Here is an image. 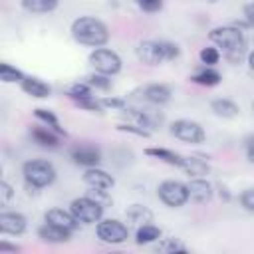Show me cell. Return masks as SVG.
Returning a JSON list of instances; mask_svg holds the SVG:
<instances>
[{
	"mask_svg": "<svg viewBox=\"0 0 254 254\" xmlns=\"http://www.w3.org/2000/svg\"><path fill=\"white\" fill-rule=\"evenodd\" d=\"M117 129H119V131H125V133L139 135V137H149V135H151L149 129H145V127H141V125H137V123H121V125H117Z\"/></svg>",
	"mask_w": 254,
	"mask_h": 254,
	"instance_id": "4dcf8cb0",
	"label": "cell"
},
{
	"mask_svg": "<svg viewBox=\"0 0 254 254\" xmlns=\"http://www.w3.org/2000/svg\"><path fill=\"white\" fill-rule=\"evenodd\" d=\"M246 147H248V149H254V135H250V137L246 139Z\"/></svg>",
	"mask_w": 254,
	"mask_h": 254,
	"instance_id": "ab89813d",
	"label": "cell"
},
{
	"mask_svg": "<svg viewBox=\"0 0 254 254\" xmlns=\"http://www.w3.org/2000/svg\"><path fill=\"white\" fill-rule=\"evenodd\" d=\"M159 250L161 252H187V248L181 244V242H177L175 238H165L161 244H159Z\"/></svg>",
	"mask_w": 254,
	"mask_h": 254,
	"instance_id": "1f68e13d",
	"label": "cell"
},
{
	"mask_svg": "<svg viewBox=\"0 0 254 254\" xmlns=\"http://www.w3.org/2000/svg\"><path fill=\"white\" fill-rule=\"evenodd\" d=\"M0 230L4 234H22L26 230V218L20 212H2L0 214Z\"/></svg>",
	"mask_w": 254,
	"mask_h": 254,
	"instance_id": "7c38bea8",
	"label": "cell"
},
{
	"mask_svg": "<svg viewBox=\"0 0 254 254\" xmlns=\"http://www.w3.org/2000/svg\"><path fill=\"white\" fill-rule=\"evenodd\" d=\"M69 212L83 224H91V222H99L101 220V214H103V204L89 198L87 194L81 196V198H75L71 200L69 204Z\"/></svg>",
	"mask_w": 254,
	"mask_h": 254,
	"instance_id": "5b68a950",
	"label": "cell"
},
{
	"mask_svg": "<svg viewBox=\"0 0 254 254\" xmlns=\"http://www.w3.org/2000/svg\"><path fill=\"white\" fill-rule=\"evenodd\" d=\"M99 103H101V107H111V109H123L125 107V101L117 99V97H101Z\"/></svg>",
	"mask_w": 254,
	"mask_h": 254,
	"instance_id": "d590c367",
	"label": "cell"
},
{
	"mask_svg": "<svg viewBox=\"0 0 254 254\" xmlns=\"http://www.w3.org/2000/svg\"><path fill=\"white\" fill-rule=\"evenodd\" d=\"M248 159L254 163V149H248Z\"/></svg>",
	"mask_w": 254,
	"mask_h": 254,
	"instance_id": "b9f144b4",
	"label": "cell"
},
{
	"mask_svg": "<svg viewBox=\"0 0 254 254\" xmlns=\"http://www.w3.org/2000/svg\"><path fill=\"white\" fill-rule=\"evenodd\" d=\"M26 75L20 71V69H16V67H12L10 64H0V79L4 81V83H14V81H22Z\"/></svg>",
	"mask_w": 254,
	"mask_h": 254,
	"instance_id": "4316f807",
	"label": "cell"
},
{
	"mask_svg": "<svg viewBox=\"0 0 254 254\" xmlns=\"http://www.w3.org/2000/svg\"><path fill=\"white\" fill-rule=\"evenodd\" d=\"M244 16H246V20L254 26V2H250V4L244 6Z\"/></svg>",
	"mask_w": 254,
	"mask_h": 254,
	"instance_id": "74e56055",
	"label": "cell"
},
{
	"mask_svg": "<svg viewBox=\"0 0 254 254\" xmlns=\"http://www.w3.org/2000/svg\"><path fill=\"white\" fill-rule=\"evenodd\" d=\"M143 12H159L163 8V0H137Z\"/></svg>",
	"mask_w": 254,
	"mask_h": 254,
	"instance_id": "836d02e7",
	"label": "cell"
},
{
	"mask_svg": "<svg viewBox=\"0 0 254 254\" xmlns=\"http://www.w3.org/2000/svg\"><path fill=\"white\" fill-rule=\"evenodd\" d=\"M58 135L60 133H56L52 127H34L32 129V137L36 139V143H40L42 147H50V149H54V147H58Z\"/></svg>",
	"mask_w": 254,
	"mask_h": 254,
	"instance_id": "d6986e66",
	"label": "cell"
},
{
	"mask_svg": "<svg viewBox=\"0 0 254 254\" xmlns=\"http://www.w3.org/2000/svg\"><path fill=\"white\" fill-rule=\"evenodd\" d=\"M20 248L16 246V244H8V242H0V254H4V252H18Z\"/></svg>",
	"mask_w": 254,
	"mask_h": 254,
	"instance_id": "f35d334b",
	"label": "cell"
},
{
	"mask_svg": "<svg viewBox=\"0 0 254 254\" xmlns=\"http://www.w3.org/2000/svg\"><path fill=\"white\" fill-rule=\"evenodd\" d=\"M83 183L89 187V189H111L115 185V179L103 171V169H97V167H87V171L83 173Z\"/></svg>",
	"mask_w": 254,
	"mask_h": 254,
	"instance_id": "30bf717a",
	"label": "cell"
},
{
	"mask_svg": "<svg viewBox=\"0 0 254 254\" xmlns=\"http://www.w3.org/2000/svg\"><path fill=\"white\" fill-rule=\"evenodd\" d=\"M208 2H218V0H208Z\"/></svg>",
	"mask_w": 254,
	"mask_h": 254,
	"instance_id": "7bdbcfd3",
	"label": "cell"
},
{
	"mask_svg": "<svg viewBox=\"0 0 254 254\" xmlns=\"http://www.w3.org/2000/svg\"><path fill=\"white\" fill-rule=\"evenodd\" d=\"M210 109L214 111V115H218V117H226V119H230V117H234V115L238 113V105H236L234 101H230V99H224V97L212 99Z\"/></svg>",
	"mask_w": 254,
	"mask_h": 254,
	"instance_id": "44dd1931",
	"label": "cell"
},
{
	"mask_svg": "<svg viewBox=\"0 0 254 254\" xmlns=\"http://www.w3.org/2000/svg\"><path fill=\"white\" fill-rule=\"evenodd\" d=\"M34 115L40 119V121H44L48 127H52L56 133H60V135H65V131L60 127V121H58V117L52 113V111H48V109H42V107H38L36 111H34Z\"/></svg>",
	"mask_w": 254,
	"mask_h": 254,
	"instance_id": "484cf974",
	"label": "cell"
},
{
	"mask_svg": "<svg viewBox=\"0 0 254 254\" xmlns=\"http://www.w3.org/2000/svg\"><path fill=\"white\" fill-rule=\"evenodd\" d=\"M240 202L242 206H246L248 210H254V189H248L240 194Z\"/></svg>",
	"mask_w": 254,
	"mask_h": 254,
	"instance_id": "8d00e7d4",
	"label": "cell"
},
{
	"mask_svg": "<svg viewBox=\"0 0 254 254\" xmlns=\"http://www.w3.org/2000/svg\"><path fill=\"white\" fill-rule=\"evenodd\" d=\"M145 153H147L149 157H155V159L165 161V163L175 165V167H181V165H183V159H185V157H181L179 153L169 151V149H163V147H149Z\"/></svg>",
	"mask_w": 254,
	"mask_h": 254,
	"instance_id": "ffe728a7",
	"label": "cell"
},
{
	"mask_svg": "<svg viewBox=\"0 0 254 254\" xmlns=\"http://www.w3.org/2000/svg\"><path fill=\"white\" fill-rule=\"evenodd\" d=\"M111 75H105V73H93V75H89L87 77V83L91 85V87H97V89H103V91H107L109 87H111V79H109Z\"/></svg>",
	"mask_w": 254,
	"mask_h": 254,
	"instance_id": "f1b7e54d",
	"label": "cell"
},
{
	"mask_svg": "<svg viewBox=\"0 0 254 254\" xmlns=\"http://www.w3.org/2000/svg\"><path fill=\"white\" fill-rule=\"evenodd\" d=\"M67 97H71L75 103L81 101V99L93 97V95H91V85H89V83H73V85L67 89Z\"/></svg>",
	"mask_w": 254,
	"mask_h": 254,
	"instance_id": "83f0119b",
	"label": "cell"
},
{
	"mask_svg": "<svg viewBox=\"0 0 254 254\" xmlns=\"http://www.w3.org/2000/svg\"><path fill=\"white\" fill-rule=\"evenodd\" d=\"M89 64L95 67V71L105 75H115L121 71V58L105 48H97L89 54Z\"/></svg>",
	"mask_w": 254,
	"mask_h": 254,
	"instance_id": "8992f818",
	"label": "cell"
},
{
	"mask_svg": "<svg viewBox=\"0 0 254 254\" xmlns=\"http://www.w3.org/2000/svg\"><path fill=\"white\" fill-rule=\"evenodd\" d=\"M12 196H14L12 187H10L6 181H2V183H0V206H8L10 200H12Z\"/></svg>",
	"mask_w": 254,
	"mask_h": 254,
	"instance_id": "d6a6232c",
	"label": "cell"
},
{
	"mask_svg": "<svg viewBox=\"0 0 254 254\" xmlns=\"http://www.w3.org/2000/svg\"><path fill=\"white\" fill-rule=\"evenodd\" d=\"M218 60H220V54H218L216 48H202L200 50V62L206 64L208 67L214 65V64H218Z\"/></svg>",
	"mask_w": 254,
	"mask_h": 254,
	"instance_id": "f546056e",
	"label": "cell"
},
{
	"mask_svg": "<svg viewBox=\"0 0 254 254\" xmlns=\"http://www.w3.org/2000/svg\"><path fill=\"white\" fill-rule=\"evenodd\" d=\"M177 56H179V48L177 44H171V42L147 40V42H141L137 48V58L147 65H159L167 60H175Z\"/></svg>",
	"mask_w": 254,
	"mask_h": 254,
	"instance_id": "3957f363",
	"label": "cell"
},
{
	"mask_svg": "<svg viewBox=\"0 0 254 254\" xmlns=\"http://www.w3.org/2000/svg\"><path fill=\"white\" fill-rule=\"evenodd\" d=\"M71 36L75 42H79L83 46L99 48L109 40V30L101 20L91 18V16H81V18L73 20Z\"/></svg>",
	"mask_w": 254,
	"mask_h": 254,
	"instance_id": "7a4b0ae2",
	"label": "cell"
},
{
	"mask_svg": "<svg viewBox=\"0 0 254 254\" xmlns=\"http://www.w3.org/2000/svg\"><path fill=\"white\" fill-rule=\"evenodd\" d=\"M87 196L93 198V200H97V202H101V204H105V202L111 200L105 189H91V190H87Z\"/></svg>",
	"mask_w": 254,
	"mask_h": 254,
	"instance_id": "e575fe53",
	"label": "cell"
},
{
	"mask_svg": "<svg viewBox=\"0 0 254 254\" xmlns=\"http://www.w3.org/2000/svg\"><path fill=\"white\" fill-rule=\"evenodd\" d=\"M22 6L34 14H46V12L56 10L58 0H22Z\"/></svg>",
	"mask_w": 254,
	"mask_h": 254,
	"instance_id": "603a6c76",
	"label": "cell"
},
{
	"mask_svg": "<svg viewBox=\"0 0 254 254\" xmlns=\"http://www.w3.org/2000/svg\"><path fill=\"white\" fill-rule=\"evenodd\" d=\"M141 93H143V99L147 103H153V105H163V103L171 101V89L167 85H161V83L145 85L141 89Z\"/></svg>",
	"mask_w": 254,
	"mask_h": 254,
	"instance_id": "4fadbf2b",
	"label": "cell"
},
{
	"mask_svg": "<svg viewBox=\"0 0 254 254\" xmlns=\"http://www.w3.org/2000/svg\"><path fill=\"white\" fill-rule=\"evenodd\" d=\"M22 173H24V179L36 187V189H42V187H48L54 183L56 179V169L52 163L44 161V159H32L28 163H24L22 167Z\"/></svg>",
	"mask_w": 254,
	"mask_h": 254,
	"instance_id": "277c9868",
	"label": "cell"
},
{
	"mask_svg": "<svg viewBox=\"0 0 254 254\" xmlns=\"http://www.w3.org/2000/svg\"><path fill=\"white\" fill-rule=\"evenodd\" d=\"M171 133L177 137V139H181V141H185V143H192V145H196V143H202L204 141V129L200 127V123H196V121H190V119H179V121H175L173 125H171Z\"/></svg>",
	"mask_w": 254,
	"mask_h": 254,
	"instance_id": "ba28073f",
	"label": "cell"
},
{
	"mask_svg": "<svg viewBox=\"0 0 254 254\" xmlns=\"http://www.w3.org/2000/svg\"><path fill=\"white\" fill-rule=\"evenodd\" d=\"M187 189H189V198L192 202L202 204V202H208L212 198V187L204 179H192L187 185Z\"/></svg>",
	"mask_w": 254,
	"mask_h": 254,
	"instance_id": "5bb4252c",
	"label": "cell"
},
{
	"mask_svg": "<svg viewBox=\"0 0 254 254\" xmlns=\"http://www.w3.org/2000/svg\"><path fill=\"white\" fill-rule=\"evenodd\" d=\"M190 79H192L194 83H198V85L212 87V85H218V83H220V73H218L216 69H212V67H206V69L194 73Z\"/></svg>",
	"mask_w": 254,
	"mask_h": 254,
	"instance_id": "cb8c5ba5",
	"label": "cell"
},
{
	"mask_svg": "<svg viewBox=\"0 0 254 254\" xmlns=\"http://www.w3.org/2000/svg\"><path fill=\"white\" fill-rule=\"evenodd\" d=\"M161 238V230L153 224H143L137 228V234H135V240L137 244H149V242H155Z\"/></svg>",
	"mask_w": 254,
	"mask_h": 254,
	"instance_id": "d4e9b609",
	"label": "cell"
},
{
	"mask_svg": "<svg viewBox=\"0 0 254 254\" xmlns=\"http://www.w3.org/2000/svg\"><path fill=\"white\" fill-rule=\"evenodd\" d=\"M125 216H127V220H129L131 224H135L137 228L143 226V224H149V222L153 220V212H151L147 206H143V204H131V206L125 210Z\"/></svg>",
	"mask_w": 254,
	"mask_h": 254,
	"instance_id": "ac0fdd59",
	"label": "cell"
},
{
	"mask_svg": "<svg viewBox=\"0 0 254 254\" xmlns=\"http://www.w3.org/2000/svg\"><path fill=\"white\" fill-rule=\"evenodd\" d=\"M46 222L56 224V226H60V228H65V230L73 232L79 220H77L71 212H65V210H62V208H52V210L46 212Z\"/></svg>",
	"mask_w": 254,
	"mask_h": 254,
	"instance_id": "9a60e30c",
	"label": "cell"
},
{
	"mask_svg": "<svg viewBox=\"0 0 254 254\" xmlns=\"http://www.w3.org/2000/svg\"><path fill=\"white\" fill-rule=\"evenodd\" d=\"M69 234H71L69 230L60 228V226L50 224V222H46L44 226L38 228V236H40L42 240H46V242H65V240L69 238Z\"/></svg>",
	"mask_w": 254,
	"mask_h": 254,
	"instance_id": "e0dca14e",
	"label": "cell"
},
{
	"mask_svg": "<svg viewBox=\"0 0 254 254\" xmlns=\"http://www.w3.org/2000/svg\"><path fill=\"white\" fill-rule=\"evenodd\" d=\"M208 38H210V42H214L216 46L222 48L224 58L232 64H238L246 54V40H244L242 32L234 26H218V28L210 30Z\"/></svg>",
	"mask_w": 254,
	"mask_h": 254,
	"instance_id": "6da1fadb",
	"label": "cell"
},
{
	"mask_svg": "<svg viewBox=\"0 0 254 254\" xmlns=\"http://www.w3.org/2000/svg\"><path fill=\"white\" fill-rule=\"evenodd\" d=\"M159 198L167 206L177 208L189 200V189H187V185H183L179 181H165L159 185Z\"/></svg>",
	"mask_w": 254,
	"mask_h": 254,
	"instance_id": "52a82bcc",
	"label": "cell"
},
{
	"mask_svg": "<svg viewBox=\"0 0 254 254\" xmlns=\"http://www.w3.org/2000/svg\"><path fill=\"white\" fill-rule=\"evenodd\" d=\"M71 159H73V163H77V165L95 167V165L101 161V153H99V149H95L93 145H79V147H73V149H71Z\"/></svg>",
	"mask_w": 254,
	"mask_h": 254,
	"instance_id": "8fae6325",
	"label": "cell"
},
{
	"mask_svg": "<svg viewBox=\"0 0 254 254\" xmlns=\"http://www.w3.org/2000/svg\"><path fill=\"white\" fill-rule=\"evenodd\" d=\"M181 169H185L192 177H202L208 173V163L204 159H198V157H185Z\"/></svg>",
	"mask_w": 254,
	"mask_h": 254,
	"instance_id": "7402d4cb",
	"label": "cell"
},
{
	"mask_svg": "<svg viewBox=\"0 0 254 254\" xmlns=\"http://www.w3.org/2000/svg\"><path fill=\"white\" fill-rule=\"evenodd\" d=\"M20 85H22V89L28 93V95H32V97H38V99H44V97H48L50 95V85L46 83V81H42V79H38V77H24L22 81H20Z\"/></svg>",
	"mask_w": 254,
	"mask_h": 254,
	"instance_id": "2e32d148",
	"label": "cell"
},
{
	"mask_svg": "<svg viewBox=\"0 0 254 254\" xmlns=\"http://www.w3.org/2000/svg\"><path fill=\"white\" fill-rule=\"evenodd\" d=\"M248 64H250V67L254 69V52H250V56H248Z\"/></svg>",
	"mask_w": 254,
	"mask_h": 254,
	"instance_id": "60d3db41",
	"label": "cell"
},
{
	"mask_svg": "<svg viewBox=\"0 0 254 254\" xmlns=\"http://www.w3.org/2000/svg\"><path fill=\"white\" fill-rule=\"evenodd\" d=\"M97 236H99V240H103L107 244H121L127 240L129 228L123 222L109 218V220H101L97 224Z\"/></svg>",
	"mask_w": 254,
	"mask_h": 254,
	"instance_id": "9c48e42d",
	"label": "cell"
}]
</instances>
